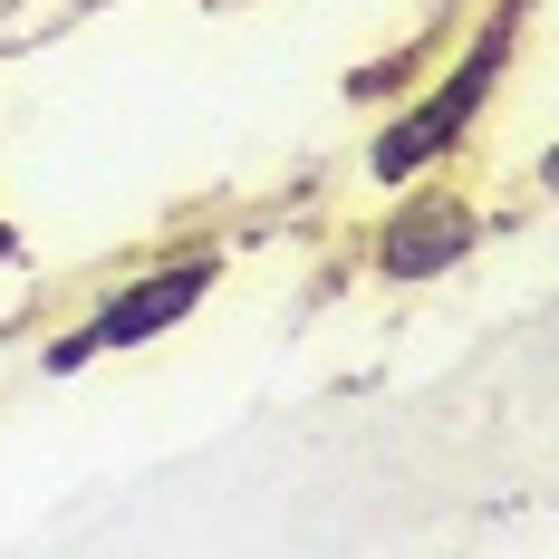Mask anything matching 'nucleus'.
I'll list each match as a JSON object with an SVG mask.
<instances>
[{
	"mask_svg": "<svg viewBox=\"0 0 559 559\" xmlns=\"http://www.w3.org/2000/svg\"><path fill=\"white\" fill-rule=\"evenodd\" d=\"M511 49H521V0H502V10L473 29V49L453 58V68L425 87V97H415V107H395L386 126H377V145H367V174H377L386 193H395V183H415V174H435L453 145L483 126V107H492V87H502Z\"/></svg>",
	"mask_w": 559,
	"mask_h": 559,
	"instance_id": "nucleus-1",
	"label": "nucleus"
},
{
	"mask_svg": "<svg viewBox=\"0 0 559 559\" xmlns=\"http://www.w3.org/2000/svg\"><path fill=\"white\" fill-rule=\"evenodd\" d=\"M213 289H223V251H213V241H193V251H165L155 271L116 280V289H107V299H97V309H87L68 337H49V357H39V367H49V377H78L87 357L155 347V337H174L193 309H203V299H213Z\"/></svg>",
	"mask_w": 559,
	"mask_h": 559,
	"instance_id": "nucleus-2",
	"label": "nucleus"
},
{
	"mask_svg": "<svg viewBox=\"0 0 559 559\" xmlns=\"http://www.w3.org/2000/svg\"><path fill=\"white\" fill-rule=\"evenodd\" d=\"M473 251H483V203H473L463 183H435V174L395 183L386 223L367 231V261L386 280H444V271H463Z\"/></svg>",
	"mask_w": 559,
	"mask_h": 559,
	"instance_id": "nucleus-3",
	"label": "nucleus"
}]
</instances>
